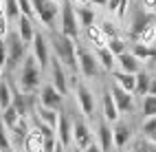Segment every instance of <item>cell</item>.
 Wrapping results in <instances>:
<instances>
[{
	"label": "cell",
	"instance_id": "obj_1",
	"mask_svg": "<svg viewBox=\"0 0 156 152\" xmlns=\"http://www.w3.org/2000/svg\"><path fill=\"white\" fill-rule=\"evenodd\" d=\"M53 51H55V57L62 62V66H68L70 71H77V51H75V42L70 38L62 35V33H53Z\"/></svg>",
	"mask_w": 156,
	"mask_h": 152
},
{
	"label": "cell",
	"instance_id": "obj_41",
	"mask_svg": "<svg viewBox=\"0 0 156 152\" xmlns=\"http://www.w3.org/2000/svg\"><path fill=\"white\" fill-rule=\"evenodd\" d=\"M7 35H9V20L5 11H0V38H7Z\"/></svg>",
	"mask_w": 156,
	"mask_h": 152
},
{
	"label": "cell",
	"instance_id": "obj_8",
	"mask_svg": "<svg viewBox=\"0 0 156 152\" xmlns=\"http://www.w3.org/2000/svg\"><path fill=\"white\" fill-rule=\"evenodd\" d=\"M62 101H64V95H59L57 90L53 88V84H46L40 93V104L42 108H48V110H59Z\"/></svg>",
	"mask_w": 156,
	"mask_h": 152
},
{
	"label": "cell",
	"instance_id": "obj_5",
	"mask_svg": "<svg viewBox=\"0 0 156 152\" xmlns=\"http://www.w3.org/2000/svg\"><path fill=\"white\" fill-rule=\"evenodd\" d=\"M31 5H33V11L40 18V22L46 24V27H53L57 11H59L55 2H51V0H31Z\"/></svg>",
	"mask_w": 156,
	"mask_h": 152
},
{
	"label": "cell",
	"instance_id": "obj_40",
	"mask_svg": "<svg viewBox=\"0 0 156 152\" xmlns=\"http://www.w3.org/2000/svg\"><path fill=\"white\" fill-rule=\"evenodd\" d=\"M134 152H156V143H152V141H147V139H143V141H139L136 143V150Z\"/></svg>",
	"mask_w": 156,
	"mask_h": 152
},
{
	"label": "cell",
	"instance_id": "obj_7",
	"mask_svg": "<svg viewBox=\"0 0 156 152\" xmlns=\"http://www.w3.org/2000/svg\"><path fill=\"white\" fill-rule=\"evenodd\" d=\"M51 77H53V88L57 90L59 95H66L68 93V77L64 73V66H62V62L55 57L53 60V64H51Z\"/></svg>",
	"mask_w": 156,
	"mask_h": 152
},
{
	"label": "cell",
	"instance_id": "obj_14",
	"mask_svg": "<svg viewBox=\"0 0 156 152\" xmlns=\"http://www.w3.org/2000/svg\"><path fill=\"white\" fill-rule=\"evenodd\" d=\"M18 35L22 38V42H24V44L33 42V38H35L33 20H29L27 16H20V18H18Z\"/></svg>",
	"mask_w": 156,
	"mask_h": 152
},
{
	"label": "cell",
	"instance_id": "obj_50",
	"mask_svg": "<svg viewBox=\"0 0 156 152\" xmlns=\"http://www.w3.org/2000/svg\"><path fill=\"white\" fill-rule=\"evenodd\" d=\"M5 152H13V150H5Z\"/></svg>",
	"mask_w": 156,
	"mask_h": 152
},
{
	"label": "cell",
	"instance_id": "obj_49",
	"mask_svg": "<svg viewBox=\"0 0 156 152\" xmlns=\"http://www.w3.org/2000/svg\"><path fill=\"white\" fill-rule=\"evenodd\" d=\"M55 152H64V146H62V143H59V146H57V150H55Z\"/></svg>",
	"mask_w": 156,
	"mask_h": 152
},
{
	"label": "cell",
	"instance_id": "obj_24",
	"mask_svg": "<svg viewBox=\"0 0 156 152\" xmlns=\"http://www.w3.org/2000/svg\"><path fill=\"white\" fill-rule=\"evenodd\" d=\"M150 84H152V77L147 73H136V88H134V93L141 95V97H147L150 95Z\"/></svg>",
	"mask_w": 156,
	"mask_h": 152
},
{
	"label": "cell",
	"instance_id": "obj_18",
	"mask_svg": "<svg viewBox=\"0 0 156 152\" xmlns=\"http://www.w3.org/2000/svg\"><path fill=\"white\" fill-rule=\"evenodd\" d=\"M130 137H132V130H130V126L128 124H117L112 128V139H114V148H123L130 141Z\"/></svg>",
	"mask_w": 156,
	"mask_h": 152
},
{
	"label": "cell",
	"instance_id": "obj_4",
	"mask_svg": "<svg viewBox=\"0 0 156 152\" xmlns=\"http://www.w3.org/2000/svg\"><path fill=\"white\" fill-rule=\"evenodd\" d=\"M7 66L13 68L20 60L24 57V51H27V44L22 42V38L18 35V31H9L7 35Z\"/></svg>",
	"mask_w": 156,
	"mask_h": 152
},
{
	"label": "cell",
	"instance_id": "obj_22",
	"mask_svg": "<svg viewBox=\"0 0 156 152\" xmlns=\"http://www.w3.org/2000/svg\"><path fill=\"white\" fill-rule=\"evenodd\" d=\"M86 38L90 40L92 44H97V49H106L108 46V38L101 33L99 27H88L86 29Z\"/></svg>",
	"mask_w": 156,
	"mask_h": 152
},
{
	"label": "cell",
	"instance_id": "obj_34",
	"mask_svg": "<svg viewBox=\"0 0 156 152\" xmlns=\"http://www.w3.org/2000/svg\"><path fill=\"white\" fill-rule=\"evenodd\" d=\"M143 115H145V119L156 117V97L154 95H147L143 99Z\"/></svg>",
	"mask_w": 156,
	"mask_h": 152
},
{
	"label": "cell",
	"instance_id": "obj_3",
	"mask_svg": "<svg viewBox=\"0 0 156 152\" xmlns=\"http://www.w3.org/2000/svg\"><path fill=\"white\" fill-rule=\"evenodd\" d=\"M77 33H79V20H77V11L73 7L70 0H66L62 5V35L70 38L73 42L77 40Z\"/></svg>",
	"mask_w": 156,
	"mask_h": 152
},
{
	"label": "cell",
	"instance_id": "obj_12",
	"mask_svg": "<svg viewBox=\"0 0 156 152\" xmlns=\"http://www.w3.org/2000/svg\"><path fill=\"white\" fill-rule=\"evenodd\" d=\"M77 101H79L81 113H84V115H92V110H95V99H92V93L84 84H77Z\"/></svg>",
	"mask_w": 156,
	"mask_h": 152
},
{
	"label": "cell",
	"instance_id": "obj_9",
	"mask_svg": "<svg viewBox=\"0 0 156 152\" xmlns=\"http://www.w3.org/2000/svg\"><path fill=\"white\" fill-rule=\"evenodd\" d=\"M33 57L40 64V68L48 66V44L42 33H35V38H33Z\"/></svg>",
	"mask_w": 156,
	"mask_h": 152
},
{
	"label": "cell",
	"instance_id": "obj_25",
	"mask_svg": "<svg viewBox=\"0 0 156 152\" xmlns=\"http://www.w3.org/2000/svg\"><path fill=\"white\" fill-rule=\"evenodd\" d=\"M75 11H77L79 27H84V29L95 27V24H92V22H95V11H92V9H88V7H79V9H75Z\"/></svg>",
	"mask_w": 156,
	"mask_h": 152
},
{
	"label": "cell",
	"instance_id": "obj_21",
	"mask_svg": "<svg viewBox=\"0 0 156 152\" xmlns=\"http://www.w3.org/2000/svg\"><path fill=\"white\" fill-rule=\"evenodd\" d=\"M57 121H59V115H57V110L40 108V124H44L46 128H51V130L55 132V130H57Z\"/></svg>",
	"mask_w": 156,
	"mask_h": 152
},
{
	"label": "cell",
	"instance_id": "obj_13",
	"mask_svg": "<svg viewBox=\"0 0 156 152\" xmlns=\"http://www.w3.org/2000/svg\"><path fill=\"white\" fill-rule=\"evenodd\" d=\"M55 132H57V141H59V143L62 146H70V141H73V126H70V121H68V117L66 115H59V121H57V130H55Z\"/></svg>",
	"mask_w": 156,
	"mask_h": 152
},
{
	"label": "cell",
	"instance_id": "obj_42",
	"mask_svg": "<svg viewBox=\"0 0 156 152\" xmlns=\"http://www.w3.org/2000/svg\"><path fill=\"white\" fill-rule=\"evenodd\" d=\"M7 64V42L5 38H0V68Z\"/></svg>",
	"mask_w": 156,
	"mask_h": 152
},
{
	"label": "cell",
	"instance_id": "obj_30",
	"mask_svg": "<svg viewBox=\"0 0 156 152\" xmlns=\"http://www.w3.org/2000/svg\"><path fill=\"white\" fill-rule=\"evenodd\" d=\"M147 24H152V16H145V13H139L136 18H134V24H132V35L134 38H139L141 35V31Z\"/></svg>",
	"mask_w": 156,
	"mask_h": 152
},
{
	"label": "cell",
	"instance_id": "obj_36",
	"mask_svg": "<svg viewBox=\"0 0 156 152\" xmlns=\"http://www.w3.org/2000/svg\"><path fill=\"white\" fill-rule=\"evenodd\" d=\"M108 51H110L114 57H119V55L126 53V42H123L121 38H114V40H110V42H108Z\"/></svg>",
	"mask_w": 156,
	"mask_h": 152
},
{
	"label": "cell",
	"instance_id": "obj_20",
	"mask_svg": "<svg viewBox=\"0 0 156 152\" xmlns=\"http://www.w3.org/2000/svg\"><path fill=\"white\" fill-rule=\"evenodd\" d=\"M103 117H106V121H117L119 119V108H117L110 93L103 95Z\"/></svg>",
	"mask_w": 156,
	"mask_h": 152
},
{
	"label": "cell",
	"instance_id": "obj_10",
	"mask_svg": "<svg viewBox=\"0 0 156 152\" xmlns=\"http://www.w3.org/2000/svg\"><path fill=\"white\" fill-rule=\"evenodd\" d=\"M73 141H75V146L81 148V150H86L92 143V135H90V130H88V126L84 121H75V124H73Z\"/></svg>",
	"mask_w": 156,
	"mask_h": 152
},
{
	"label": "cell",
	"instance_id": "obj_43",
	"mask_svg": "<svg viewBox=\"0 0 156 152\" xmlns=\"http://www.w3.org/2000/svg\"><path fill=\"white\" fill-rule=\"evenodd\" d=\"M141 2H143V9H147V11L156 9V0H141Z\"/></svg>",
	"mask_w": 156,
	"mask_h": 152
},
{
	"label": "cell",
	"instance_id": "obj_27",
	"mask_svg": "<svg viewBox=\"0 0 156 152\" xmlns=\"http://www.w3.org/2000/svg\"><path fill=\"white\" fill-rule=\"evenodd\" d=\"M20 119H22V117H20V113H18L13 106H9L7 110H2V124H5V128H9V130L16 128V124H18Z\"/></svg>",
	"mask_w": 156,
	"mask_h": 152
},
{
	"label": "cell",
	"instance_id": "obj_47",
	"mask_svg": "<svg viewBox=\"0 0 156 152\" xmlns=\"http://www.w3.org/2000/svg\"><path fill=\"white\" fill-rule=\"evenodd\" d=\"M70 2H73V0H70ZM75 2H77V5H81V7H86V2H88V0H75Z\"/></svg>",
	"mask_w": 156,
	"mask_h": 152
},
{
	"label": "cell",
	"instance_id": "obj_37",
	"mask_svg": "<svg viewBox=\"0 0 156 152\" xmlns=\"http://www.w3.org/2000/svg\"><path fill=\"white\" fill-rule=\"evenodd\" d=\"M18 7H20V16H27L29 20L35 18V11H33V5H31V0H18Z\"/></svg>",
	"mask_w": 156,
	"mask_h": 152
},
{
	"label": "cell",
	"instance_id": "obj_33",
	"mask_svg": "<svg viewBox=\"0 0 156 152\" xmlns=\"http://www.w3.org/2000/svg\"><path fill=\"white\" fill-rule=\"evenodd\" d=\"M108 11H112L119 18H123L126 11H128V0H108Z\"/></svg>",
	"mask_w": 156,
	"mask_h": 152
},
{
	"label": "cell",
	"instance_id": "obj_16",
	"mask_svg": "<svg viewBox=\"0 0 156 152\" xmlns=\"http://www.w3.org/2000/svg\"><path fill=\"white\" fill-rule=\"evenodd\" d=\"M112 77H114V84H117L119 88L128 90V93H134V88H136V75L123 73V71H114Z\"/></svg>",
	"mask_w": 156,
	"mask_h": 152
},
{
	"label": "cell",
	"instance_id": "obj_39",
	"mask_svg": "<svg viewBox=\"0 0 156 152\" xmlns=\"http://www.w3.org/2000/svg\"><path fill=\"white\" fill-rule=\"evenodd\" d=\"M99 29H101V33L108 38V42H110V40H114V38H119V35H117V29H114L112 22H103Z\"/></svg>",
	"mask_w": 156,
	"mask_h": 152
},
{
	"label": "cell",
	"instance_id": "obj_35",
	"mask_svg": "<svg viewBox=\"0 0 156 152\" xmlns=\"http://www.w3.org/2000/svg\"><path fill=\"white\" fill-rule=\"evenodd\" d=\"M11 106L20 113V117H27V110H29V104H27V97L24 95H20V93H16L13 95V101H11Z\"/></svg>",
	"mask_w": 156,
	"mask_h": 152
},
{
	"label": "cell",
	"instance_id": "obj_2",
	"mask_svg": "<svg viewBox=\"0 0 156 152\" xmlns=\"http://www.w3.org/2000/svg\"><path fill=\"white\" fill-rule=\"evenodd\" d=\"M20 88L22 93H35L40 88V64L35 62L33 55L24 57V64H22V73H20Z\"/></svg>",
	"mask_w": 156,
	"mask_h": 152
},
{
	"label": "cell",
	"instance_id": "obj_17",
	"mask_svg": "<svg viewBox=\"0 0 156 152\" xmlns=\"http://www.w3.org/2000/svg\"><path fill=\"white\" fill-rule=\"evenodd\" d=\"M114 146V139H112V128L106 124V119L99 124V148L101 152H110Z\"/></svg>",
	"mask_w": 156,
	"mask_h": 152
},
{
	"label": "cell",
	"instance_id": "obj_44",
	"mask_svg": "<svg viewBox=\"0 0 156 152\" xmlns=\"http://www.w3.org/2000/svg\"><path fill=\"white\" fill-rule=\"evenodd\" d=\"M88 2H92L95 7H108V0H88Z\"/></svg>",
	"mask_w": 156,
	"mask_h": 152
},
{
	"label": "cell",
	"instance_id": "obj_15",
	"mask_svg": "<svg viewBox=\"0 0 156 152\" xmlns=\"http://www.w3.org/2000/svg\"><path fill=\"white\" fill-rule=\"evenodd\" d=\"M24 152H44V135L37 128H33L24 139Z\"/></svg>",
	"mask_w": 156,
	"mask_h": 152
},
{
	"label": "cell",
	"instance_id": "obj_23",
	"mask_svg": "<svg viewBox=\"0 0 156 152\" xmlns=\"http://www.w3.org/2000/svg\"><path fill=\"white\" fill-rule=\"evenodd\" d=\"M11 132H13V139H16V143H22L24 146V139L29 137V132H31V128H29V124H27V117H22L16 124V128H11Z\"/></svg>",
	"mask_w": 156,
	"mask_h": 152
},
{
	"label": "cell",
	"instance_id": "obj_31",
	"mask_svg": "<svg viewBox=\"0 0 156 152\" xmlns=\"http://www.w3.org/2000/svg\"><path fill=\"white\" fill-rule=\"evenodd\" d=\"M143 137L152 141V143H156V117H150V119H145L143 121Z\"/></svg>",
	"mask_w": 156,
	"mask_h": 152
},
{
	"label": "cell",
	"instance_id": "obj_6",
	"mask_svg": "<svg viewBox=\"0 0 156 152\" xmlns=\"http://www.w3.org/2000/svg\"><path fill=\"white\" fill-rule=\"evenodd\" d=\"M77 64H79V71H81L86 77H95V75L99 73L97 55L90 53V51H86V49H79V51H77Z\"/></svg>",
	"mask_w": 156,
	"mask_h": 152
},
{
	"label": "cell",
	"instance_id": "obj_26",
	"mask_svg": "<svg viewBox=\"0 0 156 152\" xmlns=\"http://www.w3.org/2000/svg\"><path fill=\"white\" fill-rule=\"evenodd\" d=\"M139 40V44H145V46H150V44H156V24H147L141 31V35L136 38Z\"/></svg>",
	"mask_w": 156,
	"mask_h": 152
},
{
	"label": "cell",
	"instance_id": "obj_48",
	"mask_svg": "<svg viewBox=\"0 0 156 152\" xmlns=\"http://www.w3.org/2000/svg\"><path fill=\"white\" fill-rule=\"evenodd\" d=\"M51 2H55V5H64L66 0H51Z\"/></svg>",
	"mask_w": 156,
	"mask_h": 152
},
{
	"label": "cell",
	"instance_id": "obj_45",
	"mask_svg": "<svg viewBox=\"0 0 156 152\" xmlns=\"http://www.w3.org/2000/svg\"><path fill=\"white\" fill-rule=\"evenodd\" d=\"M84 152H101V148H99L97 143H90V146H88V148H86Z\"/></svg>",
	"mask_w": 156,
	"mask_h": 152
},
{
	"label": "cell",
	"instance_id": "obj_28",
	"mask_svg": "<svg viewBox=\"0 0 156 152\" xmlns=\"http://www.w3.org/2000/svg\"><path fill=\"white\" fill-rule=\"evenodd\" d=\"M97 60H99V64L106 68V71H112L114 62H117V57L108 51V46H106V49H97Z\"/></svg>",
	"mask_w": 156,
	"mask_h": 152
},
{
	"label": "cell",
	"instance_id": "obj_38",
	"mask_svg": "<svg viewBox=\"0 0 156 152\" xmlns=\"http://www.w3.org/2000/svg\"><path fill=\"white\" fill-rule=\"evenodd\" d=\"M5 150H11V139H9L5 124H0V152H5Z\"/></svg>",
	"mask_w": 156,
	"mask_h": 152
},
{
	"label": "cell",
	"instance_id": "obj_29",
	"mask_svg": "<svg viewBox=\"0 0 156 152\" xmlns=\"http://www.w3.org/2000/svg\"><path fill=\"white\" fill-rule=\"evenodd\" d=\"M2 9H5V16H7L9 22H11V20H16V22H18V18H20L18 0H2Z\"/></svg>",
	"mask_w": 156,
	"mask_h": 152
},
{
	"label": "cell",
	"instance_id": "obj_32",
	"mask_svg": "<svg viewBox=\"0 0 156 152\" xmlns=\"http://www.w3.org/2000/svg\"><path fill=\"white\" fill-rule=\"evenodd\" d=\"M13 101V95H11V88H9L7 82H0V108L7 110L9 106H11Z\"/></svg>",
	"mask_w": 156,
	"mask_h": 152
},
{
	"label": "cell",
	"instance_id": "obj_19",
	"mask_svg": "<svg viewBox=\"0 0 156 152\" xmlns=\"http://www.w3.org/2000/svg\"><path fill=\"white\" fill-rule=\"evenodd\" d=\"M117 62L121 64V71H123V73H130V75H136V73H139V66H141L139 60L134 57L132 53H128V51H126L123 55L117 57Z\"/></svg>",
	"mask_w": 156,
	"mask_h": 152
},
{
	"label": "cell",
	"instance_id": "obj_11",
	"mask_svg": "<svg viewBox=\"0 0 156 152\" xmlns=\"http://www.w3.org/2000/svg\"><path fill=\"white\" fill-rule=\"evenodd\" d=\"M110 95H112V99H114V104H117L119 113H128V110H132V93L119 88L117 84H112Z\"/></svg>",
	"mask_w": 156,
	"mask_h": 152
},
{
	"label": "cell",
	"instance_id": "obj_46",
	"mask_svg": "<svg viewBox=\"0 0 156 152\" xmlns=\"http://www.w3.org/2000/svg\"><path fill=\"white\" fill-rule=\"evenodd\" d=\"M150 95L156 97V79H152V84H150Z\"/></svg>",
	"mask_w": 156,
	"mask_h": 152
}]
</instances>
